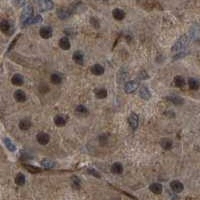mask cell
Returning <instances> with one entry per match:
<instances>
[{"mask_svg": "<svg viewBox=\"0 0 200 200\" xmlns=\"http://www.w3.org/2000/svg\"><path fill=\"white\" fill-rule=\"evenodd\" d=\"M189 41H190L189 36H188L187 34H184L177 40V41H176V43L174 44V45L172 46L171 50L173 52L182 51L183 49H185V48L187 47V45L189 44Z\"/></svg>", "mask_w": 200, "mask_h": 200, "instance_id": "obj_1", "label": "cell"}, {"mask_svg": "<svg viewBox=\"0 0 200 200\" xmlns=\"http://www.w3.org/2000/svg\"><path fill=\"white\" fill-rule=\"evenodd\" d=\"M32 15H33V7H32L30 4H26L25 6L23 7L22 13H21V21L22 23H25L27 20H29Z\"/></svg>", "mask_w": 200, "mask_h": 200, "instance_id": "obj_2", "label": "cell"}, {"mask_svg": "<svg viewBox=\"0 0 200 200\" xmlns=\"http://www.w3.org/2000/svg\"><path fill=\"white\" fill-rule=\"evenodd\" d=\"M139 86V81L138 80H133V81H128L125 83L124 85V91L128 94L134 93V92L137 90V88Z\"/></svg>", "mask_w": 200, "mask_h": 200, "instance_id": "obj_3", "label": "cell"}, {"mask_svg": "<svg viewBox=\"0 0 200 200\" xmlns=\"http://www.w3.org/2000/svg\"><path fill=\"white\" fill-rule=\"evenodd\" d=\"M36 139H37V142L40 145H47L50 141V136L49 134L45 133V132H40L36 136Z\"/></svg>", "mask_w": 200, "mask_h": 200, "instance_id": "obj_4", "label": "cell"}, {"mask_svg": "<svg viewBox=\"0 0 200 200\" xmlns=\"http://www.w3.org/2000/svg\"><path fill=\"white\" fill-rule=\"evenodd\" d=\"M170 188L172 191L175 192V193H180V192L183 191L184 186L179 180H173V181L170 182Z\"/></svg>", "mask_w": 200, "mask_h": 200, "instance_id": "obj_5", "label": "cell"}, {"mask_svg": "<svg viewBox=\"0 0 200 200\" xmlns=\"http://www.w3.org/2000/svg\"><path fill=\"white\" fill-rule=\"evenodd\" d=\"M57 15H58V17L60 19H66L68 17H70V16L72 15L71 14V12L69 10V8L68 7H60L57 9Z\"/></svg>", "mask_w": 200, "mask_h": 200, "instance_id": "obj_6", "label": "cell"}, {"mask_svg": "<svg viewBox=\"0 0 200 200\" xmlns=\"http://www.w3.org/2000/svg\"><path fill=\"white\" fill-rule=\"evenodd\" d=\"M128 123H129V125L131 128H133V129H136V128L138 127V116L136 113L134 112H132V113L129 115V117H128Z\"/></svg>", "mask_w": 200, "mask_h": 200, "instance_id": "obj_7", "label": "cell"}, {"mask_svg": "<svg viewBox=\"0 0 200 200\" xmlns=\"http://www.w3.org/2000/svg\"><path fill=\"white\" fill-rule=\"evenodd\" d=\"M39 7L42 11H48L53 9L54 4L52 1H49V0H43V1H40L39 3Z\"/></svg>", "mask_w": 200, "mask_h": 200, "instance_id": "obj_8", "label": "cell"}, {"mask_svg": "<svg viewBox=\"0 0 200 200\" xmlns=\"http://www.w3.org/2000/svg\"><path fill=\"white\" fill-rule=\"evenodd\" d=\"M39 34L42 38L44 39H48L52 36V29L49 26H44L42 28H40L39 30Z\"/></svg>", "mask_w": 200, "mask_h": 200, "instance_id": "obj_9", "label": "cell"}, {"mask_svg": "<svg viewBox=\"0 0 200 200\" xmlns=\"http://www.w3.org/2000/svg\"><path fill=\"white\" fill-rule=\"evenodd\" d=\"M72 58H73V61L76 63V64H79V65H83L84 63V55L81 51H75L73 53V56H72Z\"/></svg>", "mask_w": 200, "mask_h": 200, "instance_id": "obj_10", "label": "cell"}, {"mask_svg": "<svg viewBox=\"0 0 200 200\" xmlns=\"http://www.w3.org/2000/svg\"><path fill=\"white\" fill-rule=\"evenodd\" d=\"M139 95H140V97H141L142 99H144V100H149L150 97H151L150 91H149V89H148V88L145 85H142L141 87H140Z\"/></svg>", "mask_w": 200, "mask_h": 200, "instance_id": "obj_11", "label": "cell"}, {"mask_svg": "<svg viewBox=\"0 0 200 200\" xmlns=\"http://www.w3.org/2000/svg\"><path fill=\"white\" fill-rule=\"evenodd\" d=\"M112 16H113V18L115 20L120 21V20H123L124 17H125V12L121 9H119V8H115V9L112 11Z\"/></svg>", "mask_w": 200, "mask_h": 200, "instance_id": "obj_12", "label": "cell"}, {"mask_svg": "<svg viewBox=\"0 0 200 200\" xmlns=\"http://www.w3.org/2000/svg\"><path fill=\"white\" fill-rule=\"evenodd\" d=\"M14 98L17 102H25L26 101V94L22 90H16L14 92Z\"/></svg>", "mask_w": 200, "mask_h": 200, "instance_id": "obj_13", "label": "cell"}, {"mask_svg": "<svg viewBox=\"0 0 200 200\" xmlns=\"http://www.w3.org/2000/svg\"><path fill=\"white\" fill-rule=\"evenodd\" d=\"M11 82L15 86H21L24 83V78H23V76L20 74H14L13 77L11 78Z\"/></svg>", "mask_w": 200, "mask_h": 200, "instance_id": "obj_14", "label": "cell"}, {"mask_svg": "<svg viewBox=\"0 0 200 200\" xmlns=\"http://www.w3.org/2000/svg\"><path fill=\"white\" fill-rule=\"evenodd\" d=\"M160 145H161L163 149L170 150L172 146H173V142H172V140L169 138H163L161 139V141H160Z\"/></svg>", "mask_w": 200, "mask_h": 200, "instance_id": "obj_15", "label": "cell"}, {"mask_svg": "<svg viewBox=\"0 0 200 200\" xmlns=\"http://www.w3.org/2000/svg\"><path fill=\"white\" fill-rule=\"evenodd\" d=\"M41 22H42V17L40 15H36V16H32L29 20H27L25 23H23V25L27 26V25H32V24H38Z\"/></svg>", "mask_w": 200, "mask_h": 200, "instance_id": "obj_16", "label": "cell"}, {"mask_svg": "<svg viewBox=\"0 0 200 200\" xmlns=\"http://www.w3.org/2000/svg\"><path fill=\"white\" fill-rule=\"evenodd\" d=\"M149 189L150 191L152 192V193H154V194H161V192H162V185L160 183H152L151 185L149 186Z\"/></svg>", "mask_w": 200, "mask_h": 200, "instance_id": "obj_17", "label": "cell"}, {"mask_svg": "<svg viewBox=\"0 0 200 200\" xmlns=\"http://www.w3.org/2000/svg\"><path fill=\"white\" fill-rule=\"evenodd\" d=\"M91 72L94 75H97V76L102 75L104 73V67L100 65V64H94V65L91 67Z\"/></svg>", "mask_w": 200, "mask_h": 200, "instance_id": "obj_18", "label": "cell"}, {"mask_svg": "<svg viewBox=\"0 0 200 200\" xmlns=\"http://www.w3.org/2000/svg\"><path fill=\"white\" fill-rule=\"evenodd\" d=\"M59 47L63 50H68L70 48V42L67 37H62L59 40Z\"/></svg>", "mask_w": 200, "mask_h": 200, "instance_id": "obj_19", "label": "cell"}, {"mask_svg": "<svg viewBox=\"0 0 200 200\" xmlns=\"http://www.w3.org/2000/svg\"><path fill=\"white\" fill-rule=\"evenodd\" d=\"M18 125L21 130H28L31 127V121L29 119H21Z\"/></svg>", "mask_w": 200, "mask_h": 200, "instance_id": "obj_20", "label": "cell"}, {"mask_svg": "<svg viewBox=\"0 0 200 200\" xmlns=\"http://www.w3.org/2000/svg\"><path fill=\"white\" fill-rule=\"evenodd\" d=\"M167 99L169 100L170 102L175 104V105H181V104L183 103V99L178 95H169L167 97Z\"/></svg>", "mask_w": 200, "mask_h": 200, "instance_id": "obj_21", "label": "cell"}, {"mask_svg": "<svg viewBox=\"0 0 200 200\" xmlns=\"http://www.w3.org/2000/svg\"><path fill=\"white\" fill-rule=\"evenodd\" d=\"M10 28H11V23L7 20H2L0 22V30L4 33H8L10 31Z\"/></svg>", "mask_w": 200, "mask_h": 200, "instance_id": "obj_22", "label": "cell"}, {"mask_svg": "<svg viewBox=\"0 0 200 200\" xmlns=\"http://www.w3.org/2000/svg\"><path fill=\"white\" fill-rule=\"evenodd\" d=\"M3 142H4V144H5L6 148H7V149L9 150L10 152H15V151H16V146H15V144L12 142L9 138H7V137L3 138Z\"/></svg>", "mask_w": 200, "mask_h": 200, "instance_id": "obj_23", "label": "cell"}, {"mask_svg": "<svg viewBox=\"0 0 200 200\" xmlns=\"http://www.w3.org/2000/svg\"><path fill=\"white\" fill-rule=\"evenodd\" d=\"M54 123H55L56 126L62 127L66 124V119H65V117H63L62 115H56L54 117Z\"/></svg>", "mask_w": 200, "mask_h": 200, "instance_id": "obj_24", "label": "cell"}, {"mask_svg": "<svg viewBox=\"0 0 200 200\" xmlns=\"http://www.w3.org/2000/svg\"><path fill=\"white\" fill-rule=\"evenodd\" d=\"M111 171L113 172L114 174H121L123 172V166L121 163L119 162H115L113 165L111 166Z\"/></svg>", "mask_w": 200, "mask_h": 200, "instance_id": "obj_25", "label": "cell"}, {"mask_svg": "<svg viewBox=\"0 0 200 200\" xmlns=\"http://www.w3.org/2000/svg\"><path fill=\"white\" fill-rule=\"evenodd\" d=\"M75 113L83 117V116H86L88 114V109L83 105H78L75 108Z\"/></svg>", "mask_w": 200, "mask_h": 200, "instance_id": "obj_26", "label": "cell"}, {"mask_svg": "<svg viewBox=\"0 0 200 200\" xmlns=\"http://www.w3.org/2000/svg\"><path fill=\"white\" fill-rule=\"evenodd\" d=\"M188 85H189V88L192 90H197L199 88L200 83L197 79L195 78H189L188 79Z\"/></svg>", "mask_w": 200, "mask_h": 200, "instance_id": "obj_27", "label": "cell"}, {"mask_svg": "<svg viewBox=\"0 0 200 200\" xmlns=\"http://www.w3.org/2000/svg\"><path fill=\"white\" fill-rule=\"evenodd\" d=\"M190 35L193 39H197L200 36V27L198 25H194L190 29Z\"/></svg>", "mask_w": 200, "mask_h": 200, "instance_id": "obj_28", "label": "cell"}, {"mask_svg": "<svg viewBox=\"0 0 200 200\" xmlns=\"http://www.w3.org/2000/svg\"><path fill=\"white\" fill-rule=\"evenodd\" d=\"M95 96L98 99H104L107 97V91L104 88H99V89L95 90Z\"/></svg>", "mask_w": 200, "mask_h": 200, "instance_id": "obj_29", "label": "cell"}, {"mask_svg": "<svg viewBox=\"0 0 200 200\" xmlns=\"http://www.w3.org/2000/svg\"><path fill=\"white\" fill-rule=\"evenodd\" d=\"M23 167H25V169L27 171H29L30 173H33V174L41 172V169H40V168L33 166V165H30V164H23Z\"/></svg>", "mask_w": 200, "mask_h": 200, "instance_id": "obj_30", "label": "cell"}, {"mask_svg": "<svg viewBox=\"0 0 200 200\" xmlns=\"http://www.w3.org/2000/svg\"><path fill=\"white\" fill-rule=\"evenodd\" d=\"M15 183L17 184L18 186H23L25 184V176L22 173H18L15 177Z\"/></svg>", "mask_w": 200, "mask_h": 200, "instance_id": "obj_31", "label": "cell"}, {"mask_svg": "<svg viewBox=\"0 0 200 200\" xmlns=\"http://www.w3.org/2000/svg\"><path fill=\"white\" fill-rule=\"evenodd\" d=\"M50 81H51L52 84H55V85H58V84L61 83L62 78H61V76H60L59 74L54 73V74H52V75L50 76Z\"/></svg>", "mask_w": 200, "mask_h": 200, "instance_id": "obj_32", "label": "cell"}, {"mask_svg": "<svg viewBox=\"0 0 200 200\" xmlns=\"http://www.w3.org/2000/svg\"><path fill=\"white\" fill-rule=\"evenodd\" d=\"M141 5L145 8L146 10H151V9H153V8L158 7L159 4L157 2H148L147 1V2H142Z\"/></svg>", "mask_w": 200, "mask_h": 200, "instance_id": "obj_33", "label": "cell"}, {"mask_svg": "<svg viewBox=\"0 0 200 200\" xmlns=\"http://www.w3.org/2000/svg\"><path fill=\"white\" fill-rule=\"evenodd\" d=\"M174 84H175V86H177V87H183L185 85V80H184L182 76L177 75L174 77Z\"/></svg>", "mask_w": 200, "mask_h": 200, "instance_id": "obj_34", "label": "cell"}, {"mask_svg": "<svg viewBox=\"0 0 200 200\" xmlns=\"http://www.w3.org/2000/svg\"><path fill=\"white\" fill-rule=\"evenodd\" d=\"M41 165L44 168H47V169H51L55 166V163L53 161H51L49 159H42L41 160Z\"/></svg>", "mask_w": 200, "mask_h": 200, "instance_id": "obj_35", "label": "cell"}, {"mask_svg": "<svg viewBox=\"0 0 200 200\" xmlns=\"http://www.w3.org/2000/svg\"><path fill=\"white\" fill-rule=\"evenodd\" d=\"M71 184H72V186H73V188H75V189H79L81 182H80V179L77 177V176H73V177L71 178Z\"/></svg>", "mask_w": 200, "mask_h": 200, "instance_id": "obj_36", "label": "cell"}, {"mask_svg": "<svg viewBox=\"0 0 200 200\" xmlns=\"http://www.w3.org/2000/svg\"><path fill=\"white\" fill-rule=\"evenodd\" d=\"M107 140H108V136L107 134H101L99 136V143H100V145H105V144H107Z\"/></svg>", "mask_w": 200, "mask_h": 200, "instance_id": "obj_37", "label": "cell"}, {"mask_svg": "<svg viewBox=\"0 0 200 200\" xmlns=\"http://www.w3.org/2000/svg\"><path fill=\"white\" fill-rule=\"evenodd\" d=\"M88 173L91 174V175H93V176H95V177H97V178H100V177H101V176H100V174L98 173V172L96 171L95 169H92V168H89V169H88Z\"/></svg>", "mask_w": 200, "mask_h": 200, "instance_id": "obj_38", "label": "cell"}, {"mask_svg": "<svg viewBox=\"0 0 200 200\" xmlns=\"http://www.w3.org/2000/svg\"><path fill=\"white\" fill-rule=\"evenodd\" d=\"M20 37V35H18V36H16V38L13 40V41L11 42V44L9 45V47H8V50H7V52H9V51H11L12 50V48L14 47V45H15V43L17 42V40H18V38Z\"/></svg>", "mask_w": 200, "mask_h": 200, "instance_id": "obj_39", "label": "cell"}]
</instances>
